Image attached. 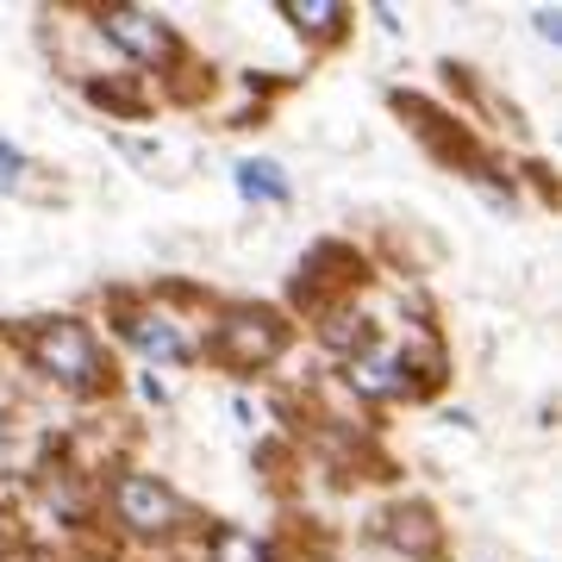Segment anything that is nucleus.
I'll use <instances>...</instances> for the list:
<instances>
[{
	"instance_id": "nucleus-5",
	"label": "nucleus",
	"mask_w": 562,
	"mask_h": 562,
	"mask_svg": "<svg viewBox=\"0 0 562 562\" xmlns=\"http://www.w3.org/2000/svg\"><path fill=\"white\" fill-rule=\"evenodd\" d=\"M413 362L394 357V350H357L350 357V369H344V382L357 387L362 401H401V394H413Z\"/></svg>"
},
{
	"instance_id": "nucleus-9",
	"label": "nucleus",
	"mask_w": 562,
	"mask_h": 562,
	"mask_svg": "<svg viewBox=\"0 0 562 562\" xmlns=\"http://www.w3.org/2000/svg\"><path fill=\"white\" fill-rule=\"evenodd\" d=\"M206 557L213 562H276L269 557V543H262L257 531H244V525H220L213 543H206Z\"/></svg>"
},
{
	"instance_id": "nucleus-7",
	"label": "nucleus",
	"mask_w": 562,
	"mask_h": 562,
	"mask_svg": "<svg viewBox=\"0 0 562 562\" xmlns=\"http://www.w3.org/2000/svg\"><path fill=\"white\" fill-rule=\"evenodd\" d=\"M281 20L301 25L313 44H338L344 25H350V7H338V0H281Z\"/></svg>"
},
{
	"instance_id": "nucleus-2",
	"label": "nucleus",
	"mask_w": 562,
	"mask_h": 562,
	"mask_svg": "<svg viewBox=\"0 0 562 562\" xmlns=\"http://www.w3.org/2000/svg\"><path fill=\"white\" fill-rule=\"evenodd\" d=\"M281 350H288V325L269 306H232L213 325V357L225 369H269Z\"/></svg>"
},
{
	"instance_id": "nucleus-10",
	"label": "nucleus",
	"mask_w": 562,
	"mask_h": 562,
	"mask_svg": "<svg viewBox=\"0 0 562 562\" xmlns=\"http://www.w3.org/2000/svg\"><path fill=\"white\" fill-rule=\"evenodd\" d=\"M238 188L250 201H288V176H281V162H269V157L238 162Z\"/></svg>"
},
{
	"instance_id": "nucleus-8",
	"label": "nucleus",
	"mask_w": 562,
	"mask_h": 562,
	"mask_svg": "<svg viewBox=\"0 0 562 562\" xmlns=\"http://www.w3.org/2000/svg\"><path fill=\"white\" fill-rule=\"evenodd\" d=\"M387 538L401 543V550H413V557H438V525H431L425 506H401V513L387 519Z\"/></svg>"
},
{
	"instance_id": "nucleus-11",
	"label": "nucleus",
	"mask_w": 562,
	"mask_h": 562,
	"mask_svg": "<svg viewBox=\"0 0 562 562\" xmlns=\"http://www.w3.org/2000/svg\"><path fill=\"white\" fill-rule=\"evenodd\" d=\"M25 176H32V162L13 144H0V188H25Z\"/></svg>"
},
{
	"instance_id": "nucleus-6",
	"label": "nucleus",
	"mask_w": 562,
	"mask_h": 562,
	"mask_svg": "<svg viewBox=\"0 0 562 562\" xmlns=\"http://www.w3.org/2000/svg\"><path fill=\"white\" fill-rule=\"evenodd\" d=\"M125 338L138 344L150 362H188L194 357L188 338H181V325L169 319V313H157V306H132V313H125Z\"/></svg>"
},
{
	"instance_id": "nucleus-12",
	"label": "nucleus",
	"mask_w": 562,
	"mask_h": 562,
	"mask_svg": "<svg viewBox=\"0 0 562 562\" xmlns=\"http://www.w3.org/2000/svg\"><path fill=\"white\" fill-rule=\"evenodd\" d=\"M538 38H562V13H550V7H538Z\"/></svg>"
},
{
	"instance_id": "nucleus-3",
	"label": "nucleus",
	"mask_w": 562,
	"mask_h": 562,
	"mask_svg": "<svg viewBox=\"0 0 562 562\" xmlns=\"http://www.w3.org/2000/svg\"><path fill=\"white\" fill-rule=\"evenodd\" d=\"M113 519L132 531V538H176L188 525V506L176 501V487L144 475V469H125L113 482Z\"/></svg>"
},
{
	"instance_id": "nucleus-1",
	"label": "nucleus",
	"mask_w": 562,
	"mask_h": 562,
	"mask_svg": "<svg viewBox=\"0 0 562 562\" xmlns=\"http://www.w3.org/2000/svg\"><path fill=\"white\" fill-rule=\"evenodd\" d=\"M25 357L38 362L44 375H57L63 387H94L106 375L101 362V344L81 319H38L32 338H25Z\"/></svg>"
},
{
	"instance_id": "nucleus-4",
	"label": "nucleus",
	"mask_w": 562,
	"mask_h": 562,
	"mask_svg": "<svg viewBox=\"0 0 562 562\" xmlns=\"http://www.w3.org/2000/svg\"><path fill=\"white\" fill-rule=\"evenodd\" d=\"M94 20H101L106 38L120 44L132 63H144V69H169V63L181 57V44H176V32H169V20L144 13V7H101Z\"/></svg>"
}]
</instances>
